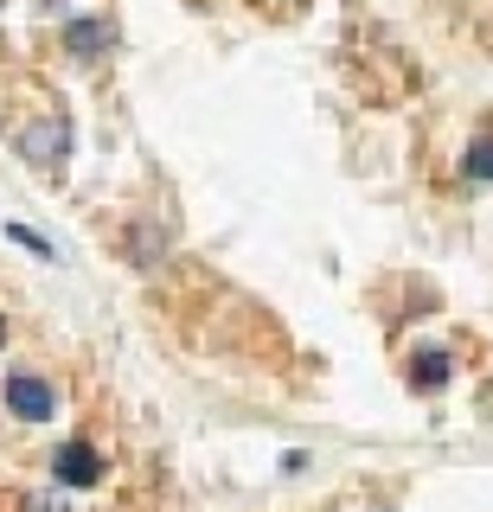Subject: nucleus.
I'll use <instances>...</instances> for the list:
<instances>
[{
    "mask_svg": "<svg viewBox=\"0 0 493 512\" xmlns=\"http://www.w3.org/2000/svg\"><path fill=\"white\" fill-rule=\"evenodd\" d=\"M0 404L20 416V423H52V416H58V391L39 372H13L7 384H0Z\"/></svg>",
    "mask_w": 493,
    "mask_h": 512,
    "instance_id": "1",
    "label": "nucleus"
},
{
    "mask_svg": "<svg viewBox=\"0 0 493 512\" xmlns=\"http://www.w3.org/2000/svg\"><path fill=\"white\" fill-rule=\"evenodd\" d=\"M20 154L33 160L39 173H58L65 154H71V122L65 116H39L33 128H20Z\"/></svg>",
    "mask_w": 493,
    "mask_h": 512,
    "instance_id": "2",
    "label": "nucleus"
},
{
    "mask_svg": "<svg viewBox=\"0 0 493 512\" xmlns=\"http://www.w3.org/2000/svg\"><path fill=\"white\" fill-rule=\"evenodd\" d=\"M109 45H116V26H109V13H71V20H65V52H71L77 64L103 58Z\"/></svg>",
    "mask_w": 493,
    "mask_h": 512,
    "instance_id": "3",
    "label": "nucleus"
},
{
    "mask_svg": "<svg viewBox=\"0 0 493 512\" xmlns=\"http://www.w3.org/2000/svg\"><path fill=\"white\" fill-rule=\"evenodd\" d=\"M52 474L65 480V487H97V480H103V455L90 442H65L58 461H52Z\"/></svg>",
    "mask_w": 493,
    "mask_h": 512,
    "instance_id": "4",
    "label": "nucleus"
},
{
    "mask_svg": "<svg viewBox=\"0 0 493 512\" xmlns=\"http://www.w3.org/2000/svg\"><path fill=\"white\" fill-rule=\"evenodd\" d=\"M449 378H455L449 352H417V359H410V384H417V391H442Z\"/></svg>",
    "mask_w": 493,
    "mask_h": 512,
    "instance_id": "5",
    "label": "nucleus"
},
{
    "mask_svg": "<svg viewBox=\"0 0 493 512\" xmlns=\"http://www.w3.org/2000/svg\"><path fill=\"white\" fill-rule=\"evenodd\" d=\"M461 173H468L474 186H487V135H474V148H468V160H461Z\"/></svg>",
    "mask_w": 493,
    "mask_h": 512,
    "instance_id": "6",
    "label": "nucleus"
},
{
    "mask_svg": "<svg viewBox=\"0 0 493 512\" xmlns=\"http://www.w3.org/2000/svg\"><path fill=\"white\" fill-rule=\"evenodd\" d=\"M26 512H65V506H58V500H33V506H26Z\"/></svg>",
    "mask_w": 493,
    "mask_h": 512,
    "instance_id": "7",
    "label": "nucleus"
},
{
    "mask_svg": "<svg viewBox=\"0 0 493 512\" xmlns=\"http://www.w3.org/2000/svg\"><path fill=\"white\" fill-rule=\"evenodd\" d=\"M0 346H7V320H0Z\"/></svg>",
    "mask_w": 493,
    "mask_h": 512,
    "instance_id": "8",
    "label": "nucleus"
},
{
    "mask_svg": "<svg viewBox=\"0 0 493 512\" xmlns=\"http://www.w3.org/2000/svg\"><path fill=\"white\" fill-rule=\"evenodd\" d=\"M378 512H385V506H378Z\"/></svg>",
    "mask_w": 493,
    "mask_h": 512,
    "instance_id": "9",
    "label": "nucleus"
}]
</instances>
